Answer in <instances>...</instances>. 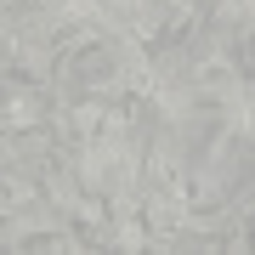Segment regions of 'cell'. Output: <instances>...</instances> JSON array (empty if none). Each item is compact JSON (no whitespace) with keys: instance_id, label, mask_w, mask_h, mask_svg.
<instances>
[{"instance_id":"1","label":"cell","mask_w":255,"mask_h":255,"mask_svg":"<svg viewBox=\"0 0 255 255\" xmlns=\"http://www.w3.org/2000/svg\"><path fill=\"white\" fill-rule=\"evenodd\" d=\"M238 68L255 74V34H250V40H238Z\"/></svg>"},{"instance_id":"2","label":"cell","mask_w":255,"mask_h":255,"mask_svg":"<svg viewBox=\"0 0 255 255\" xmlns=\"http://www.w3.org/2000/svg\"><path fill=\"white\" fill-rule=\"evenodd\" d=\"M250 244H255V221H250Z\"/></svg>"}]
</instances>
